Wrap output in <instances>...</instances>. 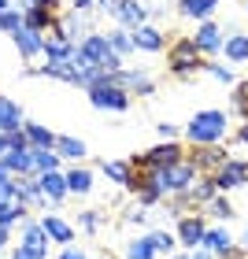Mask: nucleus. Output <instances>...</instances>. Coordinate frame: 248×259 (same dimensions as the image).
Segmentation results:
<instances>
[{"label": "nucleus", "instance_id": "obj_1", "mask_svg": "<svg viewBox=\"0 0 248 259\" xmlns=\"http://www.w3.org/2000/svg\"><path fill=\"white\" fill-rule=\"evenodd\" d=\"M208 67V60H204V52L196 49V41L193 37H178L167 49V70L174 78H182V81H193L200 70Z\"/></svg>", "mask_w": 248, "mask_h": 259}, {"label": "nucleus", "instance_id": "obj_2", "mask_svg": "<svg viewBox=\"0 0 248 259\" xmlns=\"http://www.w3.org/2000/svg\"><path fill=\"white\" fill-rule=\"evenodd\" d=\"M226 111H215V108H208V111H196L193 119L185 122V137L193 141V145H219L222 137H226Z\"/></svg>", "mask_w": 248, "mask_h": 259}, {"label": "nucleus", "instance_id": "obj_3", "mask_svg": "<svg viewBox=\"0 0 248 259\" xmlns=\"http://www.w3.org/2000/svg\"><path fill=\"white\" fill-rule=\"evenodd\" d=\"M185 159L193 163V170L200 174V178H215L233 156L222 145H193V152H185Z\"/></svg>", "mask_w": 248, "mask_h": 259}, {"label": "nucleus", "instance_id": "obj_4", "mask_svg": "<svg viewBox=\"0 0 248 259\" xmlns=\"http://www.w3.org/2000/svg\"><path fill=\"white\" fill-rule=\"evenodd\" d=\"M89 104L100 108V111H126L130 108V93L122 85H115L111 74H108V78H100L97 85L89 89Z\"/></svg>", "mask_w": 248, "mask_h": 259}, {"label": "nucleus", "instance_id": "obj_5", "mask_svg": "<svg viewBox=\"0 0 248 259\" xmlns=\"http://www.w3.org/2000/svg\"><path fill=\"white\" fill-rule=\"evenodd\" d=\"M196 178H200V174L193 170V163L182 159V163H174V167L159 170V189H163V196H182V193L193 189Z\"/></svg>", "mask_w": 248, "mask_h": 259}, {"label": "nucleus", "instance_id": "obj_6", "mask_svg": "<svg viewBox=\"0 0 248 259\" xmlns=\"http://www.w3.org/2000/svg\"><path fill=\"white\" fill-rule=\"evenodd\" d=\"M204 233H208L204 215H182L178 219V244H185L189 252H196L204 244Z\"/></svg>", "mask_w": 248, "mask_h": 259}, {"label": "nucleus", "instance_id": "obj_7", "mask_svg": "<svg viewBox=\"0 0 248 259\" xmlns=\"http://www.w3.org/2000/svg\"><path fill=\"white\" fill-rule=\"evenodd\" d=\"M41 230L49 233V241H52V244H60V248H70V244H74V237H78V233H74V226H70V222H67L63 215H56V211H52V215L45 211Z\"/></svg>", "mask_w": 248, "mask_h": 259}, {"label": "nucleus", "instance_id": "obj_8", "mask_svg": "<svg viewBox=\"0 0 248 259\" xmlns=\"http://www.w3.org/2000/svg\"><path fill=\"white\" fill-rule=\"evenodd\" d=\"M244 182H248V163H241V159H230L226 167H222L215 178H211V185H215L219 196L230 193V189H237V185H244Z\"/></svg>", "mask_w": 248, "mask_h": 259}, {"label": "nucleus", "instance_id": "obj_9", "mask_svg": "<svg viewBox=\"0 0 248 259\" xmlns=\"http://www.w3.org/2000/svg\"><path fill=\"white\" fill-rule=\"evenodd\" d=\"M111 81H115V85H122L126 93H137V97H152V93H156V81H152L145 70H130V67H122L119 74H111Z\"/></svg>", "mask_w": 248, "mask_h": 259}, {"label": "nucleus", "instance_id": "obj_10", "mask_svg": "<svg viewBox=\"0 0 248 259\" xmlns=\"http://www.w3.org/2000/svg\"><path fill=\"white\" fill-rule=\"evenodd\" d=\"M49 233L41 230V222H22V241H19V248H26L33 252L37 259H49Z\"/></svg>", "mask_w": 248, "mask_h": 259}, {"label": "nucleus", "instance_id": "obj_11", "mask_svg": "<svg viewBox=\"0 0 248 259\" xmlns=\"http://www.w3.org/2000/svg\"><path fill=\"white\" fill-rule=\"evenodd\" d=\"M145 159L152 163V167L167 170V167H174V163H182V159H185V148L178 145V141H163V145H156V148H148V152H145Z\"/></svg>", "mask_w": 248, "mask_h": 259}, {"label": "nucleus", "instance_id": "obj_12", "mask_svg": "<svg viewBox=\"0 0 248 259\" xmlns=\"http://www.w3.org/2000/svg\"><path fill=\"white\" fill-rule=\"evenodd\" d=\"M78 52L86 56V63H89V67H100V63H104V60H108V56H111L108 33H100V30H97V33H89V37H86V41L78 45Z\"/></svg>", "mask_w": 248, "mask_h": 259}, {"label": "nucleus", "instance_id": "obj_13", "mask_svg": "<svg viewBox=\"0 0 248 259\" xmlns=\"http://www.w3.org/2000/svg\"><path fill=\"white\" fill-rule=\"evenodd\" d=\"M193 41H196V49L204 52V56H215V52H222V30L215 26V22H196V33H193Z\"/></svg>", "mask_w": 248, "mask_h": 259}, {"label": "nucleus", "instance_id": "obj_14", "mask_svg": "<svg viewBox=\"0 0 248 259\" xmlns=\"http://www.w3.org/2000/svg\"><path fill=\"white\" fill-rule=\"evenodd\" d=\"M15 189H19V200L26 204V211H45L49 207V200H45L41 185H37V174H26V178H15Z\"/></svg>", "mask_w": 248, "mask_h": 259}, {"label": "nucleus", "instance_id": "obj_15", "mask_svg": "<svg viewBox=\"0 0 248 259\" xmlns=\"http://www.w3.org/2000/svg\"><path fill=\"white\" fill-rule=\"evenodd\" d=\"M37 185H41V193H45V200L56 207L60 200H67L70 193H67V174L63 170H49V174H37Z\"/></svg>", "mask_w": 248, "mask_h": 259}, {"label": "nucleus", "instance_id": "obj_16", "mask_svg": "<svg viewBox=\"0 0 248 259\" xmlns=\"http://www.w3.org/2000/svg\"><path fill=\"white\" fill-rule=\"evenodd\" d=\"M19 130H22V108L11 97L0 93V134L11 137V134H19Z\"/></svg>", "mask_w": 248, "mask_h": 259}, {"label": "nucleus", "instance_id": "obj_17", "mask_svg": "<svg viewBox=\"0 0 248 259\" xmlns=\"http://www.w3.org/2000/svg\"><path fill=\"white\" fill-rule=\"evenodd\" d=\"M11 41H15V49H19V56H22V60L45 56V33H33V30H26V26H22V30H19Z\"/></svg>", "mask_w": 248, "mask_h": 259}, {"label": "nucleus", "instance_id": "obj_18", "mask_svg": "<svg viewBox=\"0 0 248 259\" xmlns=\"http://www.w3.org/2000/svg\"><path fill=\"white\" fill-rule=\"evenodd\" d=\"M148 22V8L141 4V0H119V26L126 30H137Z\"/></svg>", "mask_w": 248, "mask_h": 259}, {"label": "nucleus", "instance_id": "obj_19", "mask_svg": "<svg viewBox=\"0 0 248 259\" xmlns=\"http://www.w3.org/2000/svg\"><path fill=\"white\" fill-rule=\"evenodd\" d=\"M134 45H137L141 52H159L163 45H167V37H163V30H159V26L145 22V26H137V30H134Z\"/></svg>", "mask_w": 248, "mask_h": 259}, {"label": "nucleus", "instance_id": "obj_20", "mask_svg": "<svg viewBox=\"0 0 248 259\" xmlns=\"http://www.w3.org/2000/svg\"><path fill=\"white\" fill-rule=\"evenodd\" d=\"M222 52H226V60H230V63H244V60H248V33L230 30V33H226V41H222Z\"/></svg>", "mask_w": 248, "mask_h": 259}, {"label": "nucleus", "instance_id": "obj_21", "mask_svg": "<svg viewBox=\"0 0 248 259\" xmlns=\"http://www.w3.org/2000/svg\"><path fill=\"white\" fill-rule=\"evenodd\" d=\"M63 174H67V193H74V196H89V193H93V170L70 167V170H63Z\"/></svg>", "mask_w": 248, "mask_h": 259}, {"label": "nucleus", "instance_id": "obj_22", "mask_svg": "<svg viewBox=\"0 0 248 259\" xmlns=\"http://www.w3.org/2000/svg\"><path fill=\"white\" fill-rule=\"evenodd\" d=\"M215 8H219V0H178V11L185 19H196V22H208Z\"/></svg>", "mask_w": 248, "mask_h": 259}, {"label": "nucleus", "instance_id": "obj_23", "mask_svg": "<svg viewBox=\"0 0 248 259\" xmlns=\"http://www.w3.org/2000/svg\"><path fill=\"white\" fill-rule=\"evenodd\" d=\"M22 130H26V137H30V148H56V141H60V134H52V130L41 126V122H22Z\"/></svg>", "mask_w": 248, "mask_h": 259}, {"label": "nucleus", "instance_id": "obj_24", "mask_svg": "<svg viewBox=\"0 0 248 259\" xmlns=\"http://www.w3.org/2000/svg\"><path fill=\"white\" fill-rule=\"evenodd\" d=\"M56 152H60V159H86L89 156V145L81 137H67V134H60V141H56Z\"/></svg>", "mask_w": 248, "mask_h": 259}, {"label": "nucleus", "instance_id": "obj_25", "mask_svg": "<svg viewBox=\"0 0 248 259\" xmlns=\"http://www.w3.org/2000/svg\"><path fill=\"white\" fill-rule=\"evenodd\" d=\"M108 45H111V52H115V56H122V60H126L130 52H137V45H134V30H126V26H115V30L108 33Z\"/></svg>", "mask_w": 248, "mask_h": 259}, {"label": "nucleus", "instance_id": "obj_26", "mask_svg": "<svg viewBox=\"0 0 248 259\" xmlns=\"http://www.w3.org/2000/svg\"><path fill=\"white\" fill-rule=\"evenodd\" d=\"M100 170H104V178L115 182V185H130V159H100Z\"/></svg>", "mask_w": 248, "mask_h": 259}, {"label": "nucleus", "instance_id": "obj_27", "mask_svg": "<svg viewBox=\"0 0 248 259\" xmlns=\"http://www.w3.org/2000/svg\"><path fill=\"white\" fill-rule=\"evenodd\" d=\"M8 170L15 174V178H26V174H33V152H15V148H8Z\"/></svg>", "mask_w": 248, "mask_h": 259}, {"label": "nucleus", "instance_id": "obj_28", "mask_svg": "<svg viewBox=\"0 0 248 259\" xmlns=\"http://www.w3.org/2000/svg\"><path fill=\"white\" fill-rule=\"evenodd\" d=\"M145 237L152 241V248H156V255H174V244H178V233H171V230H152V233H145Z\"/></svg>", "mask_w": 248, "mask_h": 259}, {"label": "nucleus", "instance_id": "obj_29", "mask_svg": "<svg viewBox=\"0 0 248 259\" xmlns=\"http://www.w3.org/2000/svg\"><path fill=\"white\" fill-rule=\"evenodd\" d=\"M200 248H208V252H215V255H226V252L233 248V237H230L226 230H208Z\"/></svg>", "mask_w": 248, "mask_h": 259}, {"label": "nucleus", "instance_id": "obj_30", "mask_svg": "<svg viewBox=\"0 0 248 259\" xmlns=\"http://www.w3.org/2000/svg\"><path fill=\"white\" fill-rule=\"evenodd\" d=\"M60 170V152L56 148H33V174Z\"/></svg>", "mask_w": 248, "mask_h": 259}, {"label": "nucleus", "instance_id": "obj_31", "mask_svg": "<svg viewBox=\"0 0 248 259\" xmlns=\"http://www.w3.org/2000/svg\"><path fill=\"white\" fill-rule=\"evenodd\" d=\"M122 259H156V248H152L148 237H134V241H126Z\"/></svg>", "mask_w": 248, "mask_h": 259}, {"label": "nucleus", "instance_id": "obj_32", "mask_svg": "<svg viewBox=\"0 0 248 259\" xmlns=\"http://www.w3.org/2000/svg\"><path fill=\"white\" fill-rule=\"evenodd\" d=\"M15 222H26V207L22 204H0V226L11 230Z\"/></svg>", "mask_w": 248, "mask_h": 259}, {"label": "nucleus", "instance_id": "obj_33", "mask_svg": "<svg viewBox=\"0 0 248 259\" xmlns=\"http://www.w3.org/2000/svg\"><path fill=\"white\" fill-rule=\"evenodd\" d=\"M148 219H152V207H141L137 200H134V204H130V207L122 211V222H126V226H145Z\"/></svg>", "mask_w": 248, "mask_h": 259}, {"label": "nucleus", "instance_id": "obj_34", "mask_svg": "<svg viewBox=\"0 0 248 259\" xmlns=\"http://www.w3.org/2000/svg\"><path fill=\"white\" fill-rule=\"evenodd\" d=\"M78 226L86 230V233H97L100 226H104V215L97 207H89V211H78Z\"/></svg>", "mask_w": 248, "mask_h": 259}, {"label": "nucleus", "instance_id": "obj_35", "mask_svg": "<svg viewBox=\"0 0 248 259\" xmlns=\"http://www.w3.org/2000/svg\"><path fill=\"white\" fill-rule=\"evenodd\" d=\"M0 30L15 37V33L22 30V8H11V11H4V15H0Z\"/></svg>", "mask_w": 248, "mask_h": 259}, {"label": "nucleus", "instance_id": "obj_36", "mask_svg": "<svg viewBox=\"0 0 248 259\" xmlns=\"http://www.w3.org/2000/svg\"><path fill=\"white\" fill-rule=\"evenodd\" d=\"M208 215H211V219H233L237 211H233V204H230L226 196H215V200L208 204Z\"/></svg>", "mask_w": 248, "mask_h": 259}, {"label": "nucleus", "instance_id": "obj_37", "mask_svg": "<svg viewBox=\"0 0 248 259\" xmlns=\"http://www.w3.org/2000/svg\"><path fill=\"white\" fill-rule=\"evenodd\" d=\"M204 70H208V74L215 78V81H222V85H237V78H233V70H230V67H222V63H208Z\"/></svg>", "mask_w": 248, "mask_h": 259}, {"label": "nucleus", "instance_id": "obj_38", "mask_svg": "<svg viewBox=\"0 0 248 259\" xmlns=\"http://www.w3.org/2000/svg\"><path fill=\"white\" fill-rule=\"evenodd\" d=\"M8 148H15V152H33V148H30V137H26V130L11 134V137H8Z\"/></svg>", "mask_w": 248, "mask_h": 259}, {"label": "nucleus", "instance_id": "obj_39", "mask_svg": "<svg viewBox=\"0 0 248 259\" xmlns=\"http://www.w3.org/2000/svg\"><path fill=\"white\" fill-rule=\"evenodd\" d=\"M11 185H15V174L8 170V163H4V159H0V193L11 189Z\"/></svg>", "mask_w": 248, "mask_h": 259}, {"label": "nucleus", "instance_id": "obj_40", "mask_svg": "<svg viewBox=\"0 0 248 259\" xmlns=\"http://www.w3.org/2000/svg\"><path fill=\"white\" fill-rule=\"evenodd\" d=\"M156 130H159L163 141H178V126H174V122H156Z\"/></svg>", "mask_w": 248, "mask_h": 259}, {"label": "nucleus", "instance_id": "obj_41", "mask_svg": "<svg viewBox=\"0 0 248 259\" xmlns=\"http://www.w3.org/2000/svg\"><path fill=\"white\" fill-rule=\"evenodd\" d=\"M97 0H70V11H81V15H93Z\"/></svg>", "mask_w": 248, "mask_h": 259}, {"label": "nucleus", "instance_id": "obj_42", "mask_svg": "<svg viewBox=\"0 0 248 259\" xmlns=\"http://www.w3.org/2000/svg\"><path fill=\"white\" fill-rule=\"evenodd\" d=\"M60 259H89V255L81 252V248H74V244H70V248H63V252H60Z\"/></svg>", "mask_w": 248, "mask_h": 259}, {"label": "nucleus", "instance_id": "obj_43", "mask_svg": "<svg viewBox=\"0 0 248 259\" xmlns=\"http://www.w3.org/2000/svg\"><path fill=\"white\" fill-rule=\"evenodd\" d=\"M219 259H248V248H241V244H233V248L226 255H219Z\"/></svg>", "mask_w": 248, "mask_h": 259}, {"label": "nucleus", "instance_id": "obj_44", "mask_svg": "<svg viewBox=\"0 0 248 259\" xmlns=\"http://www.w3.org/2000/svg\"><path fill=\"white\" fill-rule=\"evenodd\" d=\"M233 141H237V145H248V119L237 126V134H233Z\"/></svg>", "mask_w": 248, "mask_h": 259}, {"label": "nucleus", "instance_id": "obj_45", "mask_svg": "<svg viewBox=\"0 0 248 259\" xmlns=\"http://www.w3.org/2000/svg\"><path fill=\"white\" fill-rule=\"evenodd\" d=\"M189 259H215V252H208V248H196V252H189Z\"/></svg>", "mask_w": 248, "mask_h": 259}, {"label": "nucleus", "instance_id": "obj_46", "mask_svg": "<svg viewBox=\"0 0 248 259\" xmlns=\"http://www.w3.org/2000/svg\"><path fill=\"white\" fill-rule=\"evenodd\" d=\"M11 259H37V255L26 252V248H15V252H11Z\"/></svg>", "mask_w": 248, "mask_h": 259}, {"label": "nucleus", "instance_id": "obj_47", "mask_svg": "<svg viewBox=\"0 0 248 259\" xmlns=\"http://www.w3.org/2000/svg\"><path fill=\"white\" fill-rule=\"evenodd\" d=\"M4 156H8V137L0 134V159H4Z\"/></svg>", "mask_w": 248, "mask_h": 259}, {"label": "nucleus", "instance_id": "obj_48", "mask_svg": "<svg viewBox=\"0 0 248 259\" xmlns=\"http://www.w3.org/2000/svg\"><path fill=\"white\" fill-rule=\"evenodd\" d=\"M15 4H11V0H0V15H4V11H11Z\"/></svg>", "mask_w": 248, "mask_h": 259}, {"label": "nucleus", "instance_id": "obj_49", "mask_svg": "<svg viewBox=\"0 0 248 259\" xmlns=\"http://www.w3.org/2000/svg\"><path fill=\"white\" fill-rule=\"evenodd\" d=\"M4 244H8V230L0 226V248H4Z\"/></svg>", "mask_w": 248, "mask_h": 259}, {"label": "nucleus", "instance_id": "obj_50", "mask_svg": "<svg viewBox=\"0 0 248 259\" xmlns=\"http://www.w3.org/2000/svg\"><path fill=\"white\" fill-rule=\"evenodd\" d=\"M241 248H248V230L241 233Z\"/></svg>", "mask_w": 248, "mask_h": 259}, {"label": "nucleus", "instance_id": "obj_51", "mask_svg": "<svg viewBox=\"0 0 248 259\" xmlns=\"http://www.w3.org/2000/svg\"><path fill=\"white\" fill-rule=\"evenodd\" d=\"M167 259H189V255H167Z\"/></svg>", "mask_w": 248, "mask_h": 259}, {"label": "nucleus", "instance_id": "obj_52", "mask_svg": "<svg viewBox=\"0 0 248 259\" xmlns=\"http://www.w3.org/2000/svg\"><path fill=\"white\" fill-rule=\"evenodd\" d=\"M97 259H111V255H97Z\"/></svg>", "mask_w": 248, "mask_h": 259}, {"label": "nucleus", "instance_id": "obj_53", "mask_svg": "<svg viewBox=\"0 0 248 259\" xmlns=\"http://www.w3.org/2000/svg\"><path fill=\"white\" fill-rule=\"evenodd\" d=\"M244 11H248V0H244Z\"/></svg>", "mask_w": 248, "mask_h": 259}]
</instances>
